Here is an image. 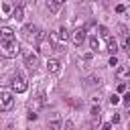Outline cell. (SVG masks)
<instances>
[{
    "instance_id": "5",
    "label": "cell",
    "mask_w": 130,
    "mask_h": 130,
    "mask_svg": "<svg viewBox=\"0 0 130 130\" xmlns=\"http://www.w3.org/2000/svg\"><path fill=\"white\" fill-rule=\"evenodd\" d=\"M69 39H71V43H73L75 47H81L83 41H85V26H77V28L69 35Z\"/></svg>"
},
{
    "instance_id": "16",
    "label": "cell",
    "mask_w": 130,
    "mask_h": 130,
    "mask_svg": "<svg viewBox=\"0 0 130 130\" xmlns=\"http://www.w3.org/2000/svg\"><path fill=\"white\" fill-rule=\"evenodd\" d=\"M12 18H14V20H22V18H24V8H22V6H14Z\"/></svg>"
},
{
    "instance_id": "19",
    "label": "cell",
    "mask_w": 130,
    "mask_h": 130,
    "mask_svg": "<svg viewBox=\"0 0 130 130\" xmlns=\"http://www.w3.org/2000/svg\"><path fill=\"white\" fill-rule=\"evenodd\" d=\"M91 116L93 118H100V106H93L91 108Z\"/></svg>"
},
{
    "instance_id": "25",
    "label": "cell",
    "mask_w": 130,
    "mask_h": 130,
    "mask_svg": "<svg viewBox=\"0 0 130 130\" xmlns=\"http://www.w3.org/2000/svg\"><path fill=\"white\" fill-rule=\"evenodd\" d=\"M110 128H112V124H104L102 126V130H110Z\"/></svg>"
},
{
    "instance_id": "20",
    "label": "cell",
    "mask_w": 130,
    "mask_h": 130,
    "mask_svg": "<svg viewBox=\"0 0 130 130\" xmlns=\"http://www.w3.org/2000/svg\"><path fill=\"white\" fill-rule=\"evenodd\" d=\"M118 102H120V98H118V95H116V93H114V95H112V98H110V104H112V106H116V104H118Z\"/></svg>"
},
{
    "instance_id": "6",
    "label": "cell",
    "mask_w": 130,
    "mask_h": 130,
    "mask_svg": "<svg viewBox=\"0 0 130 130\" xmlns=\"http://www.w3.org/2000/svg\"><path fill=\"white\" fill-rule=\"evenodd\" d=\"M37 43H39V53H41V55H47V57H49V55L55 51V47H53L51 39H47V37H41Z\"/></svg>"
},
{
    "instance_id": "13",
    "label": "cell",
    "mask_w": 130,
    "mask_h": 130,
    "mask_svg": "<svg viewBox=\"0 0 130 130\" xmlns=\"http://www.w3.org/2000/svg\"><path fill=\"white\" fill-rule=\"evenodd\" d=\"M120 32H122V47H124V49H128V45H130V39H128V28H126L124 24H120Z\"/></svg>"
},
{
    "instance_id": "21",
    "label": "cell",
    "mask_w": 130,
    "mask_h": 130,
    "mask_svg": "<svg viewBox=\"0 0 130 130\" xmlns=\"http://www.w3.org/2000/svg\"><path fill=\"white\" fill-rule=\"evenodd\" d=\"M110 65H112V67H116V65H118V59H116V55H112V57H110Z\"/></svg>"
},
{
    "instance_id": "15",
    "label": "cell",
    "mask_w": 130,
    "mask_h": 130,
    "mask_svg": "<svg viewBox=\"0 0 130 130\" xmlns=\"http://www.w3.org/2000/svg\"><path fill=\"white\" fill-rule=\"evenodd\" d=\"M89 47H91V51H104L102 49V45H100V39L93 35V37H89Z\"/></svg>"
},
{
    "instance_id": "14",
    "label": "cell",
    "mask_w": 130,
    "mask_h": 130,
    "mask_svg": "<svg viewBox=\"0 0 130 130\" xmlns=\"http://www.w3.org/2000/svg\"><path fill=\"white\" fill-rule=\"evenodd\" d=\"M106 41H108L106 51H108V53H112V55H116V51H118V41H116V39H112V37H110V39H106Z\"/></svg>"
},
{
    "instance_id": "2",
    "label": "cell",
    "mask_w": 130,
    "mask_h": 130,
    "mask_svg": "<svg viewBox=\"0 0 130 130\" xmlns=\"http://www.w3.org/2000/svg\"><path fill=\"white\" fill-rule=\"evenodd\" d=\"M20 32H22V39H24V41H28V43L39 41L41 37H45V35L39 30V26H35V24H24Z\"/></svg>"
},
{
    "instance_id": "9",
    "label": "cell",
    "mask_w": 130,
    "mask_h": 130,
    "mask_svg": "<svg viewBox=\"0 0 130 130\" xmlns=\"http://www.w3.org/2000/svg\"><path fill=\"white\" fill-rule=\"evenodd\" d=\"M65 2H67V0H47V8H49L53 14H57V12L65 6Z\"/></svg>"
},
{
    "instance_id": "23",
    "label": "cell",
    "mask_w": 130,
    "mask_h": 130,
    "mask_svg": "<svg viewBox=\"0 0 130 130\" xmlns=\"http://www.w3.org/2000/svg\"><path fill=\"white\" fill-rule=\"evenodd\" d=\"M124 104H126V106H130V93H126V95H124Z\"/></svg>"
},
{
    "instance_id": "11",
    "label": "cell",
    "mask_w": 130,
    "mask_h": 130,
    "mask_svg": "<svg viewBox=\"0 0 130 130\" xmlns=\"http://www.w3.org/2000/svg\"><path fill=\"white\" fill-rule=\"evenodd\" d=\"M59 69H61L59 59H49V61H47V71H49V73H59Z\"/></svg>"
},
{
    "instance_id": "1",
    "label": "cell",
    "mask_w": 130,
    "mask_h": 130,
    "mask_svg": "<svg viewBox=\"0 0 130 130\" xmlns=\"http://www.w3.org/2000/svg\"><path fill=\"white\" fill-rule=\"evenodd\" d=\"M18 53H20V45L16 43V39H12V41H2V43H0V55H2L4 59H14Z\"/></svg>"
},
{
    "instance_id": "27",
    "label": "cell",
    "mask_w": 130,
    "mask_h": 130,
    "mask_svg": "<svg viewBox=\"0 0 130 130\" xmlns=\"http://www.w3.org/2000/svg\"><path fill=\"white\" fill-rule=\"evenodd\" d=\"M128 108H130V106H128Z\"/></svg>"
},
{
    "instance_id": "8",
    "label": "cell",
    "mask_w": 130,
    "mask_h": 130,
    "mask_svg": "<svg viewBox=\"0 0 130 130\" xmlns=\"http://www.w3.org/2000/svg\"><path fill=\"white\" fill-rule=\"evenodd\" d=\"M24 65H26L30 71H35L37 65H39V57H37L35 53H24Z\"/></svg>"
},
{
    "instance_id": "12",
    "label": "cell",
    "mask_w": 130,
    "mask_h": 130,
    "mask_svg": "<svg viewBox=\"0 0 130 130\" xmlns=\"http://www.w3.org/2000/svg\"><path fill=\"white\" fill-rule=\"evenodd\" d=\"M116 77H118V79H126V77H130V69H128L126 65L116 67Z\"/></svg>"
},
{
    "instance_id": "22",
    "label": "cell",
    "mask_w": 130,
    "mask_h": 130,
    "mask_svg": "<svg viewBox=\"0 0 130 130\" xmlns=\"http://www.w3.org/2000/svg\"><path fill=\"white\" fill-rule=\"evenodd\" d=\"M118 122H120V116L114 114V116H112V124H118Z\"/></svg>"
},
{
    "instance_id": "10",
    "label": "cell",
    "mask_w": 130,
    "mask_h": 130,
    "mask_svg": "<svg viewBox=\"0 0 130 130\" xmlns=\"http://www.w3.org/2000/svg\"><path fill=\"white\" fill-rule=\"evenodd\" d=\"M0 39H2V41H12V39H14V30H12L10 26H2V28H0Z\"/></svg>"
},
{
    "instance_id": "24",
    "label": "cell",
    "mask_w": 130,
    "mask_h": 130,
    "mask_svg": "<svg viewBox=\"0 0 130 130\" xmlns=\"http://www.w3.org/2000/svg\"><path fill=\"white\" fill-rule=\"evenodd\" d=\"M28 120H30V122H32V120H37V114H35V112H30V114H28Z\"/></svg>"
},
{
    "instance_id": "4",
    "label": "cell",
    "mask_w": 130,
    "mask_h": 130,
    "mask_svg": "<svg viewBox=\"0 0 130 130\" xmlns=\"http://www.w3.org/2000/svg\"><path fill=\"white\" fill-rule=\"evenodd\" d=\"M10 87H12V91H14V93H22V91H26L28 83H26V79H24V77L14 75V77H12V81H10Z\"/></svg>"
},
{
    "instance_id": "7",
    "label": "cell",
    "mask_w": 130,
    "mask_h": 130,
    "mask_svg": "<svg viewBox=\"0 0 130 130\" xmlns=\"http://www.w3.org/2000/svg\"><path fill=\"white\" fill-rule=\"evenodd\" d=\"M12 12H14V4L10 0H0V18L2 20L12 18Z\"/></svg>"
},
{
    "instance_id": "3",
    "label": "cell",
    "mask_w": 130,
    "mask_h": 130,
    "mask_svg": "<svg viewBox=\"0 0 130 130\" xmlns=\"http://www.w3.org/2000/svg\"><path fill=\"white\" fill-rule=\"evenodd\" d=\"M14 106V95L12 91H0V112H8Z\"/></svg>"
},
{
    "instance_id": "18",
    "label": "cell",
    "mask_w": 130,
    "mask_h": 130,
    "mask_svg": "<svg viewBox=\"0 0 130 130\" xmlns=\"http://www.w3.org/2000/svg\"><path fill=\"white\" fill-rule=\"evenodd\" d=\"M98 30H100V35H102L104 39H110V37H112V35H110V30H108V26H104V24H102Z\"/></svg>"
},
{
    "instance_id": "26",
    "label": "cell",
    "mask_w": 130,
    "mask_h": 130,
    "mask_svg": "<svg viewBox=\"0 0 130 130\" xmlns=\"http://www.w3.org/2000/svg\"><path fill=\"white\" fill-rule=\"evenodd\" d=\"M28 2H30V4H32V2H35V0H28Z\"/></svg>"
},
{
    "instance_id": "17",
    "label": "cell",
    "mask_w": 130,
    "mask_h": 130,
    "mask_svg": "<svg viewBox=\"0 0 130 130\" xmlns=\"http://www.w3.org/2000/svg\"><path fill=\"white\" fill-rule=\"evenodd\" d=\"M100 81H102V79H100L98 75H89V77L85 79V85H87V87H93V85H100Z\"/></svg>"
}]
</instances>
